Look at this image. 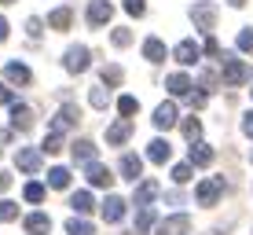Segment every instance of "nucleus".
I'll return each instance as SVG.
<instances>
[{"mask_svg": "<svg viewBox=\"0 0 253 235\" xmlns=\"http://www.w3.org/2000/svg\"><path fill=\"white\" fill-rule=\"evenodd\" d=\"M220 77H224V85H246L253 81V70L242 59H235V55H224V63H220Z\"/></svg>", "mask_w": 253, "mask_h": 235, "instance_id": "obj_1", "label": "nucleus"}, {"mask_svg": "<svg viewBox=\"0 0 253 235\" xmlns=\"http://www.w3.org/2000/svg\"><path fill=\"white\" fill-rule=\"evenodd\" d=\"M220 195H224V177H206L202 184H198V191H195L198 206H216Z\"/></svg>", "mask_w": 253, "mask_h": 235, "instance_id": "obj_2", "label": "nucleus"}, {"mask_svg": "<svg viewBox=\"0 0 253 235\" xmlns=\"http://www.w3.org/2000/svg\"><path fill=\"white\" fill-rule=\"evenodd\" d=\"M77 118H81V110H77V107H70V103H66V107H63V110H59V114H55V118H51V125H48V133H51V136H63V133H70V129H74V125H77Z\"/></svg>", "mask_w": 253, "mask_h": 235, "instance_id": "obj_3", "label": "nucleus"}, {"mask_svg": "<svg viewBox=\"0 0 253 235\" xmlns=\"http://www.w3.org/2000/svg\"><path fill=\"white\" fill-rule=\"evenodd\" d=\"M191 19H195V26L202 33H209V30H213V22H216V7L209 4V0H198V4L191 7Z\"/></svg>", "mask_w": 253, "mask_h": 235, "instance_id": "obj_4", "label": "nucleus"}, {"mask_svg": "<svg viewBox=\"0 0 253 235\" xmlns=\"http://www.w3.org/2000/svg\"><path fill=\"white\" fill-rule=\"evenodd\" d=\"M88 59H92L88 48H84V45H74V48L66 51V70H70V74H84V70H88Z\"/></svg>", "mask_w": 253, "mask_h": 235, "instance_id": "obj_5", "label": "nucleus"}, {"mask_svg": "<svg viewBox=\"0 0 253 235\" xmlns=\"http://www.w3.org/2000/svg\"><path fill=\"white\" fill-rule=\"evenodd\" d=\"M110 15H114V7H110L107 0H92L88 4V26L92 30H103V26L110 22Z\"/></svg>", "mask_w": 253, "mask_h": 235, "instance_id": "obj_6", "label": "nucleus"}, {"mask_svg": "<svg viewBox=\"0 0 253 235\" xmlns=\"http://www.w3.org/2000/svg\"><path fill=\"white\" fill-rule=\"evenodd\" d=\"M41 147H19V154H15V165H19L22 173H37L41 169Z\"/></svg>", "mask_w": 253, "mask_h": 235, "instance_id": "obj_7", "label": "nucleus"}, {"mask_svg": "<svg viewBox=\"0 0 253 235\" xmlns=\"http://www.w3.org/2000/svg\"><path fill=\"white\" fill-rule=\"evenodd\" d=\"M191 232V217L187 213H176V217H165L158 224V235H187Z\"/></svg>", "mask_w": 253, "mask_h": 235, "instance_id": "obj_8", "label": "nucleus"}, {"mask_svg": "<svg viewBox=\"0 0 253 235\" xmlns=\"http://www.w3.org/2000/svg\"><path fill=\"white\" fill-rule=\"evenodd\" d=\"M11 129L15 133H30L33 129V110L26 103H11Z\"/></svg>", "mask_w": 253, "mask_h": 235, "instance_id": "obj_9", "label": "nucleus"}, {"mask_svg": "<svg viewBox=\"0 0 253 235\" xmlns=\"http://www.w3.org/2000/svg\"><path fill=\"white\" fill-rule=\"evenodd\" d=\"M84 173H88V184L92 188H110V184H114V173H110L107 165H99V162H88V165H84Z\"/></svg>", "mask_w": 253, "mask_h": 235, "instance_id": "obj_10", "label": "nucleus"}, {"mask_svg": "<svg viewBox=\"0 0 253 235\" xmlns=\"http://www.w3.org/2000/svg\"><path fill=\"white\" fill-rule=\"evenodd\" d=\"M118 169H121V177H125V180H132V184H136V180L143 177V158H139V154H121Z\"/></svg>", "mask_w": 253, "mask_h": 235, "instance_id": "obj_11", "label": "nucleus"}, {"mask_svg": "<svg viewBox=\"0 0 253 235\" xmlns=\"http://www.w3.org/2000/svg\"><path fill=\"white\" fill-rule=\"evenodd\" d=\"M172 55H176V63H184V66H195L198 59H202V48H198L195 41H180Z\"/></svg>", "mask_w": 253, "mask_h": 235, "instance_id": "obj_12", "label": "nucleus"}, {"mask_svg": "<svg viewBox=\"0 0 253 235\" xmlns=\"http://www.w3.org/2000/svg\"><path fill=\"white\" fill-rule=\"evenodd\" d=\"M128 133H132V121H128V118H118L114 125L107 129V143H110V147H121V143L128 140Z\"/></svg>", "mask_w": 253, "mask_h": 235, "instance_id": "obj_13", "label": "nucleus"}, {"mask_svg": "<svg viewBox=\"0 0 253 235\" xmlns=\"http://www.w3.org/2000/svg\"><path fill=\"white\" fill-rule=\"evenodd\" d=\"M176 121H180L176 103H158V110H154V125H158V129H172Z\"/></svg>", "mask_w": 253, "mask_h": 235, "instance_id": "obj_14", "label": "nucleus"}, {"mask_svg": "<svg viewBox=\"0 0 253 235\" xmlns=\"http://www.w3.org/2000/svg\"><path fill=\"white\" fill-rule=\"evenodd\" d=\"M121 217H125V198L107 195V202H103V221H107V224H118Z\"/></svg>", "mask_w": 253, "mask_h": 235, "instance_id": "obj_15", "label": "nucleus"}, {"mask_svg": "<svg viewBox=\"0 0 253 235\" xmlns=\"http://www.w3.org/2000/svg\"><path fill=\"white\" fill-rule=\"evenodd\" d=\"M158 180H139V188H136V206H151L154 198H158Z\"/></svg>", "mask_w": 253, "mask_h": 235, "instance_id": "obj_16", "label": "nucleus"}, {"mask_svg": "<svg viewBox=\"0 0 253 235\" xmlns=\"http://www.w3.org/2000/svg\"><path fill=\"white\" fill-rule=\"evenodd\" d=\"M165 89H169L172 95H187L191 89H195V81H191L187 74H169L165 77Z\"/></svg>", "mask_w": 253, "mask_h": 235, "instance_id": "obj_17", "label": "nucleus"}, {"mask_svg": "<svg viewBox=\"0 0 253 235\" xmlns=\"http://www.w3.org/2000/svg\"><path fill=\"white\" fill-rule=\"evenodd\" d=\"M26 232L30 235H48L51 232V217L48 213H30L26 217Z\"/></svg>", "mask_w": 253, "mask_h": 235, "instance_id": "obj_18", "label": "nucleus"}, {"mask_svg": "<svg viewBox=\"0 0 253 235\" xmlns=\"http://www.w3.org/2000/svg\"><path fill=\"white\" fill-rule=\"evenodd\" d=\"M70 154H74V162L88 165V162H95V143L92 140H77L74 147H70Z\"/></svg>", "mask_w": 253, "mask_h": 235, "instance_id": "obj_19", "label": "nucleus"}, {"mask_svg": "<svg viewBox=\"0 0 253 235\" xmlns=\"http://www.w3.org/2000/svg\"><path fill=\"white\" fill-rule=\"evenodd\" d=\"M4 77H7V81H11V85H30V66H22V63H7L4 66Z\"/></svg>", "mask_w": 253, "mask_h": 235, "instance_id": "obj_20", "label": "nucleus"}, {"mask_svg": "<svg viewBox=\"0 0 253 235\" xmlns=\"http://www.w3.org/2000/svg\"><path fill=\"white\" fill-rule=\"evenodd\" d=\"M169 154H172V147H169V140H151V143H147V158H151V162H169Z\"/></svg>", "mask_w": 253, "mask_h": 235, "instance_id": "obj_21", "label": "nucleus"}, {"mask_svg": "<svg viewBox=\"0 0 253 235\" xmlns=\"http://www.w3.org/2000/svg\"><path fill=\"white\" fill-rule=\"evenodd\" d=\"M154 221H158V217H154V206H139V213H136V235H147L154 228Z\"/></svg>", "mask_w": 253, "mask_h": 235, "instance_id": "obj_22", "label": "nucleus"}, {"mask_svg": "<svg viewBox=\"0 0 253 235\" xmlns=\"http://www.w3.org/2000/svg\"><path fill=\"white\" fill-rule=\"evenodd\" d=\"M143 55L151 59V63H165V55H169V51H165V45H162L158 37H147V41H143Z\"/></svg>", "mask_w": 253, "mask_h": 235, "instance_id": "obj_23", "label": "nucleus"}, {"mask_svg": "<svg viewBox=\"0 0 253 235\" xmlns=\"http://www.w3.org/2000/svg\"><path fill=\"white\" fill-rule=\"evenodd\" d=\"M209 162H213V147H209V143H195V147H191L187 165H198V169H202V165H209Z\"/></svg>", "mask_w": 253, "mask_h": 235, "instance_id": "obj_24", "label": "nucleus"}, {"mask_svg": "<svg viewBox=\"0 0 253 235\" xmlns=\"http://www.w3.org/2000/svg\"><path fill=\"white\" fill-rule=\"evenodd\" d=\"M70 22H74V11H70V7H55V11L48 15V26H51V30H66Z\"/></svg>", "mask_w": 253, "mask_h": 235, "instance_id": "obj_25", "label": "nucleus"}, {"mask_svg": "<svg viewBox=\"0 0 253 235\" xmlns=\"http://www.w3.org/2000/svg\"><path fill=\"white\" fill-rule=\"evenodd\" d=\"M70 206H74L77 213H88L92 206H95V198H92V191H74V198H70Z\"/></svg>", "mask_w": 253, "mask_h": 235, "instance_id": "obj_26", "label": "nucleus"}, {"mask_svg": "<svg viewBox=\"0 0 253 235\" xmlns=\"http://www.w3.org/2000/svg\"><path fill=\"white\" fill-rule=\"evenodd\" d=\"M103 85H107V89H118V85H121V77H125V70H121V66H114V63H110V66H103Z\"/></svg>", "mask_w": 253, "mask_h": 235, "instance_id": "obj_27", "label": "nucleus"}, {"mask_svg": "<svg viewBox=\"0 0 253 235\" xmlns=\"http://www.w3.org/2000/svg\"><path fill=\"white\" fill-rule=\"evenodd\" d=\"M48 184H51V188H70V169H63V165H55V169L48 173Z\"/></svg>", "mask_w": 253, "mask_h": 235, "instance_id": "obj_28", "label": "nucleus"}, {"mask_svg": "<svg viewBox=\"0 0 253 235\" xmlns=\"http://www.w3.org/2000/svg\"><path fill=\"white\" fill-rule=\"evenodd\" d=\"M26 202H44V184H37V180H30V184L22 188Z\"/></svg>", "mask_w": 253, "mask_h": 235, "instance_id": "obj_29", "label": "nucleus"}, {"mask_svg": "<svg viewBox=\"0 0 253 235\" xmlns=\"http://www.w3.org/2000/svg\"><path fill=\"white\" fill-rule=\"evenodd\" d=\"M118 110H121V118H132L136 110H139V99H136V95H121V99H118Z\"/></svg>", "mask_w": 253, "mask_h": 235, "instance_id": "obj_30", "label": "nucleus"}, {"mask_svg": "<svg viewBox=\"0 0 253 235\" xmlns=\"http://www.w3.org/2000/svg\"><path fill=\"white\" fill-rule=\"evenodd\" d=\"M180 129H184V136H187L191 143H195L198 136H202V121H198L195 114H191V118H187V121H184V125H180Z\"/></svg>", "mask_w": 253, "mask_h": 235, "instance_id": "obj_31", "label": "nucleus"}, {"mask_svg": "<svg viewBox=\"0 0 253 235\" xmlns=\"http://www.w3.org/2000/svg\"><path fill=\"white\" fill-rule=\"evenodd\" d=\"M66 235H92V224L74 217V221H66Z\"/></svg>", "mask_w": 253, "mask_h": 235, "instance_id": "obj_32", "label": "nucleus"}, {"mask_svg": "<svg viewBox=\"0 0 253 235\" xmlns=\"http://www.w3.org/2000/svg\"><path fill=\"white\" fill-rule=\"evenodd\" d=\"M191 173H195V165H187V162L172 165V180H176V184H187V180H191Z\"/></svg>", "mask_w": 253, "mask_h": 235, "instance_id": "obj_33", "label": "nucleus"}, {"mask_svg": "<svg viewBox=\"0 0 253 235\" xmlns=\"http://www.w3.org/2000/svg\"><path fill=\"white\" fill-rule=\"evenodd\" d=\"M88 103H92L95 110H103V107H107V103H110V92H107V89H92V95H88Z\"/></svg>", "mask_w": 253, "mask_h": 235, "instance_id": "obj_34", "label": "nucleus"}, {"mask_svg": "<svg viewBox=\"0 0 253 235\" xmlns=\"http://www.w3.org/2000/svg\"><path fill=\"white\" fill-rule=\"evenodd\" d=\"M15 217H19V206H15V202H7V198H4V202H0V224L15 221Z\"/></svg>", "mask_w": 253, "mask_h": 235, "instance_id": "obj_35", "label": "nucleus"}, {"mask_svg": "<svg viewBox=\"0 0 253 235\" xmlns=\"http://www.w3.org/2000/svg\"><path fill=\"white\" fill-rule=\"evenodd\" d=\"M110 41H114V48H128V45H132V30H114Z\"/></svg>", "mask_w": 253, "mask_h": 235, "instance_id": "obj_36", "label": "nucleus"}, {"mask_svg": "<svg viewBox=\"0 0 253 235\" xmlns=\"http://www.w3.org/2000/svg\"><path fill=\"white\" fill-rule=\"evenodd\" d=\"M235 45H239V51H246V55H253V30H242Z\"/></svg>", "mask_w": 253, "mask_h": 235, "instance_id": "obj_37", "label": "nucleus"}, {"mask_svg": "<svg viewBox=\"0 0 253 235\" xmlns=\"http://www.w3.org/2000/svg\"><path fill=\"white\" fill-rule=\"evenodd\" d=\"M41 151H48V154H59V151H63V136H44V147H41Z\"/></svg>", "mask_w": 253, "mask_h": 235, "instance_id": "obj_38", "label": "nucleus"}, {"mask_svg": "<svg viewBox=\"0 0 253 235\" xmlns=\"http://www.w3.org/2000/svg\"><path fill=\"white\" fill-rule=\"evenodd\" d=\"M125 11H128V15H136V19H139V15L147 11V0H125Z\"/></svg>", "mask_w": 253, "mask_h": 235, "instance_id": "obj_39", "label": "nucleus"}, {"mask_svg": "<svg viewBox=\"0 0 253 235\" xmlns=\"http://www.w3.org/2000/svg\"><path fill=\"white\" fill-rule=\"evenodd\" d=\"M11 103H15V92L7 85H0V107H11Z\"/></svg>", "mask_w": 253, "mask_h": 235, "instance_id": "obj_40", "label": "nucleus"}, {"mask_svg": "<svg viewBox=\"0 0 253 235\" xmlns=\"http://www.w3.org/2000/svg\"><path fill=\"white\" fill-rule=\"evenodd\" d=\"M41 26H44L41 19H30V22H26V33H30V37H41V33H44Z\"/></svg>", "mask_w": 253, "mask_h": 235, "instance_id": "obj_41", "label": "nucleus"}, {"mask_svg": "<svg viewBox=\"0 0 253 235\" xmlns=\"http://www.w3.org/2000/svg\"><path fill=\"white\" fill-rule=\"evenodd\" d=\"M202 51H209V55H220V45H216V37H206Z\"/></svg>", "mask_w": 253, "mask_h": 235, "instance_id": "obj_42", "label": "nucleus"}, {"mask_svg": "<svg viewBox=\"0 0 253 235\" xmlns=\"http://www.w3.org/2000/svg\"><path fill=\"white\" fill-rule=\"evenodd\" d=\"M191 95V107H206V92H187Z\"/></svg>", "mask_w": 253, "mask_h": 235, "instance_id": "obj_43", "label": "nucleus"}, {"mask_svg": "<svg viewBox=\"0 0 253 235\" xmlns=\"http://www.w3.org/2000/svg\"><path fill=\"white\" fill-rule=\"evenodd\" d=\"M242 133H246V136H253V110H250L246 118H242Z\"/></svg>", "mask_w": 253, "mask_h": 235, "instance_id": "obj_44", "label": "nucleus"}, {"mask_svg": "<svg viewBox=\"0 0 253 235\" xmlns=\"http://www.w3.org/2000/svg\"><path fill=\"white\" fill-rule=\"evenodd\" d=\"M202 85H206V89H209V85H216V74L213 70H202Z\"/></svg>", "mask_w": 253, "mask_h": 235, "instance_id": "obj_45", "label": "nucleus"}, {"mask_svg": "<svg viewBox=\"0 0 253 235\" xmlns=\"http://www.w3.org/2000/svg\"><path fill=\"white\" fill-rule=\"evenodd\" d=\"M11 188V173H0V191H7Z\"/></svg>", "mask_w": 253, "mask_h": 235, "instance_id": "obj_46", "label": "nucleus"}, {"mask_svg": "<svg viewBox=\"0 0 253 235\" xmlns=\"http://www.w3.org/2000/svg\"><path fill=\"white\" fill-rule=\"evenodd\" d=\"M4 37H7V19L0 15V41H4Z\"/></svg>", "mask_w": 253, "mask_h": 235, "instance_id": "obj_47", "label": "nucleus"}, {"mask_svg": "<svg viewBox=\"0 0 253 235\" xmlns=\"http://www.w3.org/2000/svg\"><path fill=\"white\" fill-rule=\"evenodd\" d=\"M228 4H231V7H242V4H246V0H228Z\"/></svg>", "mask_w": 253, "mask_h": 235, "instance_id": "obj_48", "label": "nucleus"}, {"mask_svg": "<svg viewBox=\"0 0 253 235\" xmlns=\"http://www.w3.org/2000/svg\"><path fill=\"white\" fill-rule=\"evenodd\" d=\"M0 4H15V0H0Z\"/></svg>", "mask_w": 253, "mask_h": 235, "instance_id": "obj_49", "label": "nucleus"}, {"mask_svg": "<svg viewBox=\"0 0 253 235\" xmlns=\"http://www.w3.org/2000/svg\"><path fill=\"white\" fill-rule=\"evenodd\" d=\"M209 235H216V232H209Z\"/></svg>", "mask_w": 253, "mask_h": 235, "instance_id": "obj_50", "label": "nucleus"}]
</instances>
